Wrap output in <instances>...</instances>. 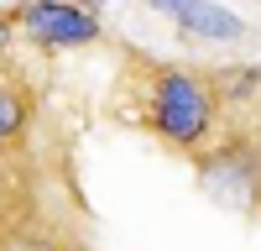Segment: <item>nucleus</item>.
I'll return each instance as SVG.
<instances>
[{
	"label": "nucleus",
	"instance_id": "f257e3e1",
	"mask_svg": "<svg viewBox=\"0 0 261 251\" xmlns=\"http://www.w3.org/2000/svg\"><path fill=\"white\" fill-rule=\"evenodd\" d=\"M146 126L178 152H204L220 126V94L193 68H151L146 84Z\"/></svg>",
	"mask_w": 261,
	"mask_h": 251
},
{
	"label": "nucleus",
	"instance_id": "f03ea898",
	"mask_svg": "<svg viewBox=\"0 0 261 251\" xmlns=\"http://www.w3.org/2000/svg\"><path fill=\"white\" fill-rule=\"evenodd\" d=\"M199 173H204L209 194L235 204V209H251L261 199V157L251 152L246 141H225V146H214V152H204Z\"/></svg>",
	"mask_w": 261,
	"mask_h": 251
},
{
	"label": "nucleus",
	"instance_id": "7ed1b4c3",
	"mask_svg": "<svg viewBox=\"0 0 261 251\" xmlns=\"http://www.w3.org/2000/svg\"><path fill=\"white\" fill-rule=\"evenodd\" d=\"M16 27L42 47H84L99 37V11L94 6H68V0H37L16 11Z\"/></svg>",
	"mask_w": 261,
	"mask_h": 251
},
{
	"label": "nucleus",
	"instance_id": "20e7f679",
	"mask_svg": "<svg viewBox=\"0 0 261 251\" xmlns=\"http://www.w3.org/2000/svg\"><path fill=\"white\" fill-rule=\"evenodd\" d=\"M151 11H162L172 27H183L199 42H241L246 37V21L230 6H214V0H157Z\"/></svg>",
	"mask_w": 261,
	"mask_h": 251
},
{
	"label": "nucleus",
	"instance_id": "39448f33",
	"mask_svg": "<svg viewBox=\"0 0 261 251\" xmlns=\"http://www.w3.org/2000/svg\"><path fill=\"white\" fill-rule=\"evenodd\" d=\"M27 120H32V99H27V89H21L16 79L0 73V146L16 141L21 131H27Z\"/></svg>",
	"mask_w": 261,
	"mask_h": 251
},
{
	"label": "nucleus",
	"instance_id": "423d86ee",
	"mask_svg": "<svg viewBox=\"0 0 261 251\" xmlns=\"http://www.w3.org/2000/svg\"><path fill=\"white\" fill-rule=\"evenodd\" d=\"M209 84H214V94H225V99H251L261 89V68H220Z\"/></svg>",
	"mask_w": 261,
	"mask_h": 251
},
{
	"label": "nucleus",
	"instance_id": "0eeeda50",
	"mask_svg": "<svg viewBox=\"0 0 261 251\" xmlns=\"http://www.w3.org/2000/svg\"><path fill=\"white\" fill-rule=\"evenodd\" d=\"M11 42H16V21L0 16V73H6V63H11Z\"/></svg>",
	"mask_w": 261,
	"mask_h": 251
}]
</instances>
